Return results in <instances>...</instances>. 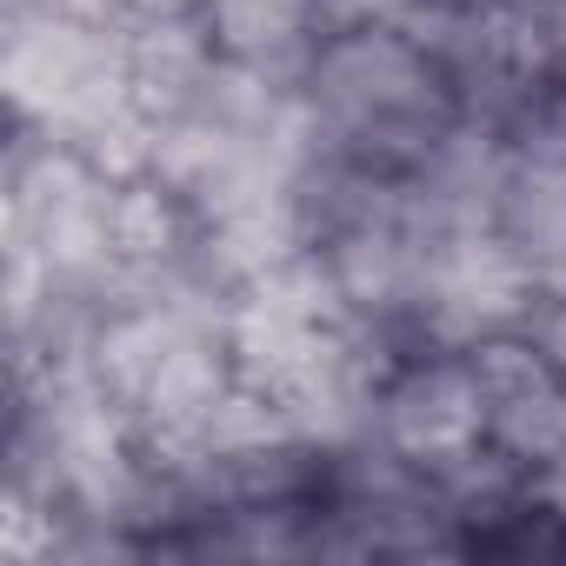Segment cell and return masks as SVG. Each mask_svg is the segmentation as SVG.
Masks as SVG:
<instances>
[{
	"mask_svg": "<svg viewBox=\"0 0 566 566\" xmlns=\"http://www.w3.org/2000/svg\"><path fill=\"white\" fill-rule=\"evenodd\" d=\"M526 140H533V147H553V154H566V87H553V94H546V107L533 114Z\"/></svg>",
	"mask_w": 566,
	"mask_h": 566,
	"instance_id": "11",
	"label": "cell"
},
{
	"mask_svg": "<svg viewBox=\"0 0 566 566\" xmlns=\"http://www.w3.org/2000/svg\"><path fill=\"white\" fill-rule=\"evenodd\" d=\"M420 0H321L327 34H354V28H407Z\"/></svg>",
	"mask_w": 566,
	"mask_h": 566,
	"instance_id": "9",
	"label": "cell"
},
{
	"mask_svg": "<svg viewBox=\"0 0 566 566\" xmlns=\"http://www.w3.org/2000/svg\"><path fill=\"white\" fill-rule=\"evenodd\" d=\"M526 334H533V347H539L546 360H559V367H566V294H539V307H533Z\"/></svg>",
	"mask_w": 566,
	"mask_h": 566,
	"instance_id": "10",
	"label": "cell"
},
{
	"mask_svg": "<svg viewBox=\"0 0 566 566\" xmlns=\"http://www.w3.org/2000/svg\"><path fill=\"white\" fill-rule=\"evenodd\" d=\"M0 87H8V120L34 127L48 140L81 147L107 180H134L154 160V127L134 107L127 48L114 28L41 8V0H8L0 28Z\"/></svg>",
	"mask_w": 566,
	"mask_h": 566,
	"instance_id": "1",
	"label": "cell"
},
{
	"mask_svg": "<svg viewBox=\"0 0 566 566\" xmlns=\"http://www.w3.org/2000/svg\"><path fill=\"white\" fill-rule=\"evenodd\" d=\"M200 14H207L220 61H233L273 87H307V74L327 48L321 0H200Z\"/></svg>",
	"mask_w": 566,
	"mask_h": 566,
	"instance_id": "7",
	"label": "cell"
},
{
	"mask_svg": "<svg viewBox=\"0 0 566 566\" xmlns=\"http://www.w3.org/2000/svg\"><path fill=\"white\" fill-rule=\"evenodd\" d=\"M513 140L480 127V120H453V134L400 180L407 213L427 240H453V233H493V200L506 180Z\"/></svg>",
	"mask_w": 566,
	"mask_h": 566,
	"instance_id": "6",
	"label": "cell"
},
{
	"mask_svg": "<svg viewBox=\"0 0 566 566\" xmlns=\"http://www.w3.org/2000/svg\"><path fill=\"white\" fill-rule=\"evenodd\" d=\"M546 21V61H553V87H566V0H539Z\"/></svg>",
	"mask_w": 566,
	"mask_h": 566,
	"instance_id": "12",
	"label": "cell"
},
{
	"mask_svg": "<svg viewBox=\"0 0 566 566\" xmlns=\"http://www.w3.org/2000/svg\"><path fill=\"white\" fill-rule=\"evenodd\" d=\"M493 233L539 273V287H553L566 266V154L513 140V160L493 200Z\"/></svg>",
	"mask_w": 566,
	"mask_h": 566,
	"instance_id": "8",
	"label": "cell"
},
{
	"mask_svg": "<svg viewBox=\"0 0 566 566\" xmlns=\"http://www.w3.org/2000/svg\"><path fill=\"white\" fill-rule=\"evenodd\" d=\"M539 273L500 233L427 240L420 301H413V354H473L493 334H526L539 307Z\"/></svg>",
	"mask_w": 566,
	"mask_h": 566,
	"instance_id": "3",
	"label": "cell"
},
{
	"mask_svg": "<svg viewBox=\"0 0 566 566\" xmlns=\"http://www.w3.org/2000/svg\"><path fill=\"white\" fill-rule=\"evenodd\" d=\"M314 140L354 167L407 180L460 120L447 74L407 28H354L327 34L307 74Z\"/></svg>",
	"mask_w": 566,
	"mask_h": 566,
	"instance_id": "2",
	"label": "cell"
},
{
	"mask_svg": "<svg viewBox=\"0 0 566 566\" xmlns=\"http://www.w3.org/2000/svg\"><path fill=\"white\" fill-rule=\"evenodd\" d=\"M486 394V440L526 473L566 480V367L533 347V334H493L473 354Z\"/></svg>",
	"mask_w": 566,
	"mask_h": 566,
	"instance_id": "4",
	"label": "cell"
},
{
	"mask_svg": "<svg viewBox=\"0 0 566 566\" xmlns=\"http://www.w3.org/2000/svg\"><path fill=\"white\" fill-rule=\"evenodd\" d=\"M380 440L413 467H447L486 440V394L467 354H407L380 394Z\"/></svg>",
	"mask_w": 566,
	"mask_h": 566,
	"instance_id": "5",
	"label": "cell"
}]
</instances>
